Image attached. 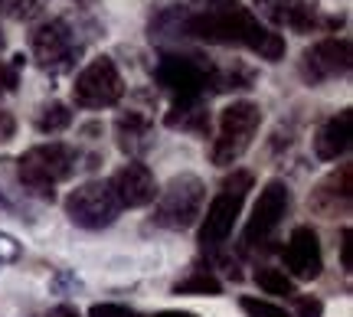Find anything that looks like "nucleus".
<instances>
[{
  "mask_svg": "<svg viewBox=\"0 0 353 317\" xmlns=\"http://www.w3.org/2000/svg\"><path fill=\"white\" fill-rule=\"evenodd\" d=\"M180 33L213 46H239L255 52L265 63L285 59L288 43L281 33H275L268 23H262L242 0H213L200 10H161L151 23V33Z\"/></svg>",
  "mask_w": 353,
  "mask_h": 317,
  "instance_id": "f257e3e1",
  "label": "nucleus"
},
{
  "mask_svg": "<svg viewBox=\"0 0 353 317\" xmlns=\"http://www.w3.org/2000/svg\"><path fill=\"white\" fill-rule=\"evenodd\" d=\"M13 170H17V180H20L26 196L52 203L56 200V187L72 177V170H76V151L69 144H63V141L37 144V147L23 151L20 161H13Z\"/></svg>",
  "mask_w": 353,
  "mask_h": 317,
  "instance_id": "f03ea898",
  "label": "nucleus"
},
{
  "mask_svg": "<svg viewBox=\"0 0 353 317\" xmlns=\"http://www.w3.org/2000/svg\"><path fill=\"white\" fill-rule=\"evenodd\" d=\"M255 177L249 170H232L226 180H223V187L219 193L213 196V203L206 209L200 223V245L203 249H216V245H223V242L232 236V229L239 223L242 216V203H245V196L252 190Z\"/></svg>",
  "mask_w": 353,
  "mask_h": 317,
  "instance_id": "7ed1b4c3",
  "label": "nucleus"
},
{
  "mask_svg": "<svg viewBox=\"0 0 353 317\" xmlns=\"http://www.w3.org/2000/svg\"><path fill=\"white\" fill-rule=\"evenodd\" d=\"M206 200V183L196 174H180L167 183L164 190H157V206H154V226L183 232L190 229L203 213Z\"/></svg>",
  "mask_w": 353,
  "mask_h": 317,
  "instance_id": "20e7f679",
  "label": "nucleus"
},
{
  "mask_svg": "<svg viewBox=\"0 0 353 317\" xmlns=\"http://www.w3.org/2000/svg\"><path fill=\"white\" fill-rule=\"evenodd\" d=\"M262 125V108L255 102H232L219 112V134L210 147V161L216 167H232L249 151L255 131Z\"/></svg>",
  "mask_w": 353,
  "mask_h": 317,
  "instance_id": "39448f33",
  "label": "nucleus"
},
{
  "mask_svg": "<svg viewBox=\"0 0 353 317\" xmlns=\"http://www.w3.org/2000/svg\"><path fill=\"white\" fill-rule=\"evenodd\" d=\"M121 99H125V79L118 72L114 59H108V56L92 59L72 82V102L79 108H88V112L112 108Z\"/></svg>",
  "mask_w": 353,
  "mask_h": 317,
  "instance_id": "423d86ee",
  "label": "nucleus"
},
{
  "mask_svg": "<svg viewBox=\"0 0 353 317\" xmlns=\"http://www.w3.org/2000/svg\"><path fill=\"white\" fill-rule=\"evenodd\" d=\"M210 79H213V65H203L196 56L164 52L157 59V65H154V82L164 92H170L174 102L203 99L210 92Z\"/></svg>",
  "mask_w": 353,
  "mask_h": 317,
  "instance_id": "0eeeda50",
  "label": "nucleus"
},
{
  "mask_svg": "<svg viewBox=\"0 0 353 317\" xmlns=\"http://www.w3.org/2000/svg\"><path fill=\"white\" fill-rule=\"evenodd\" d=\"M121 213L108 180H88L65 196V216L79 229H108Z\"/></svg>",
  "mask_w": 353,
  "mask_h": 317,
  "instance_id": "6e6552de",
  "label": "nucleus"
},
{
  "mask_svg": "<svg viewBox=\"0 0 353 317\" xmlns=\"http://www.w3.org/2000/svg\"><path fill=\"white\" fill-rule=\"evenodd\" d=\"M288 206H291V190L285 180H268L265 190L259 193V203L252 206V216L249 223L242 229V252H249L255 245L268 242V236L281 226V219L288 216Z\"/></svg>",
  "mask_w": 353,
  "mask_h": 317,
  "instance_id": "1a4fd4ad",
  "label": "nucleus"
},
{
  "mask_svg": "<svg viewBox=\"0 0 353 317\" xmlns=\"http://www.w3.org/2000/svg\"><path fill=\"white\" fill-rule=\"evenodd\" d=\"M350 63H353V52L347 37L317 39L314 46H307L301 56V76L307 85H324L330 79L347 76Z\"/></svg>",
  "mask_w": 353,
  "mask_h": 317,
  "instance_id": "9d476101",
  "label": "nucleus"
},
{
  "mask_svg": "<svg viewBox=\"0 0 353 317\" xmlns=\"http://www.w3.org/2000/svg\"><path fill=\"white\" fill-rule=\"evenodd\" d=\"M30 52H33L39 69H46V72L65 69L69 59H72V52H76L72 30L63 20H46V23L33 26V33H30Z\"/></svg>",
  "mask_w": 353,
  "mask_h": 317,
  "instance_id": "9b49d317",
  "label": "nucleus"
},
{
  "mask_svg": "<svg viewBox=\"0 0 353 317\" xmlns=\"http://www.w3.org/2000/svg\"><path fill=\"white\" fill-rule=\"evenodd\" d=\"M108 183H112V190H114V196H118L121 209H125V206L128 209H141V206H148L157 200V180H154L151 167L141 164V161L125 164Z\"/></svg>",
  "mask_w": 353,
  "mask_h": 317,
  "instance_id": "f8f14e48",
  "label": "nucleus"
},
{
  "mask_svg": "<svg viewBox=\"0 0 353 317\" xmlns=\"http://www.w3.org/2000/svg\"><path fill=\"white\" fill-rule=\"evenodd\" d=\"M285 275H294L301 281H314L324 268V255H321V239L311 226H298L291 232L288 245H285Z\"/></svg>",
  "mask_w": 353,
  "mask_h": 317,
  "instance_id": "ddd939ff",
  "label": "nucleus"
},
{
  "mask_svg": "<svg viewBox=\"0 0 353 317\" xmlns=\"http://www.w3.org/2000/svg\"><path fill=\"white\" fill-rule=\"evenodd\" d=\"M114 144L128 157H144L154 147V121L144 112H121L114 118Z\"/></svg>",
  "mask_w": 353,
  "mask_h": 317,
  "instance_id": "4468645a",
  "label": "nucleus"
},
{
  "mask_svg": "<svg viewBox=\"0 0 353 317\" xmlns=\"http://www.w3.org/2000/svg\"><path fill=\"white\" fill-rule=\"evenodd\" d=\"M262 13L278 26H288V30H298V33H311L321 26L317 20V7L307 3V0H259Z\"/></svg>",
  "mask_w": 353,
  "mask_h": 317,
  "instance_id": "2eb2a0df",
  "label": "nucleus"
},
{
  "mask_svg": "<svg viewBox=\"0 0 353 317\" xmlns=\"http://www.w3.org/2000/svg\"><path fill=\"white\" fill-rule=\"evenodd\" d=\"M350 125H353V112L343 108V112H337L334 118H327L324 125L317 127L314 134L317 161H337V157L347 154V147H350Z\"/></svg>",
  "mask_w": 353,
  "mask_h": 317,
  "instance_id": "dca6fc26",
  "label": "nucleus"
},
{
  "mask_svg": "<svg viewBox=\"0 0 353 317\" xmlns=\"http://www.w3.org/2000/svg\"><path fill=\"white\" fill-rule=\"evenodd\" d=\"M350 174H353V167L350 164H343L341 170H334L321 187L314 190V196H311V209H317L321 216H337V200H341L343 209H350Z\"/></svg>",
  "mask_w": 353,
  "mask_h": 317,
  "instance_id": "f3484780",
  "label": "nucleus"
},
{
  "mask_svg": "<svg viewBox=\"0 0 353 317\" xmlns=\"http://www.w3.org/2000/svg\"><path fill=\"white\" fill-rule=\"evenodd\" d=\"M164 125L174 131L196 134V138H210L213 118H210V108L203 99H187V102H174V108L164 114Z\"/></svg>",
  "mask_w": 353,
  "mask_h": 317,
  "instance_id": "a211bd4d",
  "label": "nucleus"
},
{
  "mask_svg": "<svg viewBox=\"0 0 353 317\" xmlns=\"http://www.w3.org/2000/svg\"><path fill=\"white\" fill-rule=\"evenodd\" d=\"M23 200L26 193L17 180V170H13L10 157H0V209L7 213H23Z\"/></svg>",
  "mask_w": 353,
  "mask_h": 317,
  "instance_id": "6ab92c4d",
  "label": "nucleus"
},
{
  "mask_svg": "<svg viewBox=\"0 0 353 317\" xmlns=\"http://www.w3.org/2000/svg\"><path fill=\"white\" fill-rule=\"evenodd\" d=\"M33 125H37L39 134H59V131H65V127L72 125V112H69L65 102H46L37 112Z\"/></svg>",
  "mask_w": 353,
  "mask_h": 317,
  "instance_id": "aec40b11",
  "label": "nucleus"
},
{
  "mask_svg": "<svg viewBox=\"0 0 353 317\" xmlns=\"http://www.w3.org/2000/svg\"><path fill=\"white\" fill-rule=\"evenodd\" d=\"M255 285L265 294H275V298H294V278L285 275V268H255Z\"/></svg>",
  "mask_w": 353,
  "mask_h": 317,
  "instance_id": "412c9836",
  "label": "nucleus"
},
{
  "mask_svg": "<svg viewBox=\"0 0 353 317\" xmlns=\"http://www.w3.org/2000/svg\"><path fill=\"white\" fill-rule=\"evenodd\" d=\"M174 294H206V298H216V294H223V285L210 272H193L190 278L176 281Z\"/></svg>",
  "mask_w": 353,
  "mask_h": 317,
  "instance_id": "4be33fe9",
  "label": "nucleus"
},
{
  "mask_svg": "<svg viewBox=\"0 0 353 317\" xmlns=\"http://www.w3.org/2000/svg\"><path fill=\"white\" fill-rule=\"evenodd\" d=\"M46 0H0V13L10 20H33L37 13H43Z\"/></svg>",
  "mask_w": 353,
  "mask_h": 317,
  "instance_id": "5701e85b",
  "label": "nucleus"
},
{
  "mask_svg": "<svg viewBox=\"0 0 353 317\" xmlns=\"http://www.w3.org/2000/svg\"><path fill=\"white\" fill-rule=\"evenodd\" d=\"M239 307L245 317H291L285 307L272 305V301H262V298H252V294L239 298Z\"/></svg>",
  "mask_w": 353,
  "mask_h": 317,
  "instance_id": "b1692460",
  "label": "nucleus"
},
{
  "mask_svg": "<svg viewBox=\"0 0 353 317\" xmlns=\"http://www.w3.org/2000/svg\"><path fill=\"white\" fill-rule=\"evenodd\" d=\"M23 63H26L23 52H17L7 65L0 63V95H7V92H13L20 85V69H23Z\"/></svg>",
  "mask_w": 353,
  "mask_h": 317,
  "instance_id": "393cba45",
  "label": "nucleus"
},
{
  "mask_svg": "<svg viewBox=\"0 0 353 317\" xmlns=\"http://www.w3.org/2000/svg\"><path fill=\"white\" fill-rule=\"evenodd\" d=\"M294 314L298 317H324V301L314 294H294Z\"/></svg>",
  "mask_w": 353,
  "mask_h": 317,
  "instance_id": "a878e982",
  "label": "nucleus"
},
{
  "mask_svg": "<svg viewBox=\"0 0 353 317\" xmlns=\"http://www.w3.org/2000/svg\"><path fill=\"white\" fill-rule=\"evenodd\" d=\"M72 288H82L79 275L76 272H69V268H59V272L52 275V281H50V292L52 294H65V292H72Z\"/></svg>",
  "mask_w": 353,
  "mask_h": 317,
  "instance_id": "bb28decb",
  "label": "nucleus"
},
{
  "mask_svg": "<svg viewBox=\"0 0 353 317\" xmlns=\"http://www.w3.org/2000/svg\"><path fill=\"white\" fill-rule=\"evenodd\" d=\"M20 255H23V245L13 239L10 232H0V265H10Z\"/></svg>",
  "mask_w": 353,
  "mask_h": 317,
  "instance_id": "cd10ccee",
  "label": "nucleus"
},
{
  "mask_svg": "<svg viewBox=\"0 0 353 317\" xmlns=\"http://www.w3.org/2000/svg\"><path fill=\"white\" fill-rule=\"evenodd\" d=\"M88 317H138V314L125 305H92L88 307Z\"/></svg>",
  "mask_w": 353,
  "mask_h": 317,
  "instance_id": "c85d7f7f",
  "label": "nucleus"
},
{
  "mask_svg": "<svg viewBox=\"0 0 353 317\" xmlns=\"http://www.w3.org/2000/svg\"><path fill=\"white\" fill-rule=\"evenodd\" d=\"M341 265H343V272H353V232H350V226L341 229Z\"/></svg>",
  "mask_w": 353,
  "mask_h": 317,
  "instance_id": "c756f323",
  "label": "nucleus"
},
{
  "mask_svg": "<svg viewBox=\"0 0 353 317\" xmlns=\"http://www.w3.org/2000/svg\"><path fill=\"white\" fill-rule=\"evenodd\" d=\"M154 3H157V10H200L213 0H154Z\"/></svg>",
  "mask_w": 353,
  "mask_h": 317,
  "instance_id": "7c9ffc66",
  "label": "nucleus"
},
{
  "mask_svg": "<svg viewBox=\"0 0 353 317\" xmlns=\"http://www.w3.org/2000/svg\"><path fill=\"white\" fill-rule=\"evenodd\" d=\"M13 131H17V121H13V114L0 108V141H10Z\"/></svg>",
  "mask_w": 353,
  "mask_h": 317,
  "instance_id": "2f4dec72",
  "label": "nucleus"
},
{
  "mask_svg": "<svg viewBox=\"0 0 353 317\" xmlns=\"http://www.w3.org/2000/svg\"><path fill=\"white\" fill-rule=\"evenodd\" d=\"M46 317H82V314H79L72 305H56V307H50V314Z\"/></svg>",
  "mask_w": 353,
  "mask_h": 317,
  "instance_id": "473e14b6",
  "label": "nucleus"
},
{
  "mask_svg": "<svg viewBox=\"0 0 353 317\" xmlns=\"http://www.w3.org/2000/svg\"><path fill=\"white\" fill-rule=\"evenodd\" d=\"M154 317H196V314H190V311H157Z\"/></svg>",
  "mask_w": 353,
  "mask_h": 317,
  "instance_id": "72a5a7b5",
  "label": "nucleus"
},
{
  "mask_svg": "<svg viewBox=\"0 0 353 317\" xmlns=\"http://www.w3.org/2000/svg\"><path fill=\"white\" fill-rule=\"evenodd\" d=\"M0 50H3V37H0Z\"/></svg>",
  "mask_w": 353,
  "mask_h": 317,
  "instance_id": "f704fd0d",
  "label": "nucleus"
}]
</instances>
